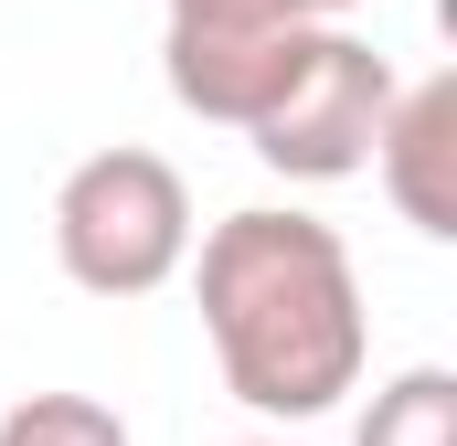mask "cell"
Masks as SVG:
<instances>
[{"label":"cell","instance_id":"obj_1","mask_svg":"<svg viewBox=\"0 0 457 446\" xmlns=\"http://www.w3.org/2000/svg\"><path fill=\"white\" fill-rule=\"evenodd\" d=\"M192 298H203V340L224 361V393L245 415H277V425H309L330 415L341 393H361V361H372V309H361V266L320 213H224L203 234V266H192Z\"/></svg>","mask_w":457,"mask_h":446},{"label":"cell","instance_id":"obj_2","mask_svg":"<svg viewBox=\"0 0 457 446\" xmlns=\"http://www.w3.org/2000/svg\"><path fill=\"white\" fill-rule=\"evenodd\" d=\"M54 266L86 298H149L192 266V181L160 149H96L54 192Z\"/></svg>","mask_w":457,"mask_h":446},{"label":"cell","instance_id":"obj_3","mask_svg":"<svg viewBox=\"0 0 457 446\" xmlns=\"http://www.w3.org/2000/svg\"><path fill=\"white\" fill-rule=\"evenodd\" d=\"M394 86H404V75H394L361 32L320 21L309 54H298V75L277 86V107L245 128V149H255L277 181H351V170H372V138H383Z\"/></svg>","mask_w":457,"mask_h":446},{"label":"cell","instance_id":"obj_4","mask_svg":"<svg viewBox=\"0 0 457 446\" xmlns=\"http://www.w3.org/2000/svg\"><path fill=\"white\" fill-rule=\"evenodd\" d=\"M309 32H320V21H170V32H160V75H170V96L192 117L255 128V117L277 107V86L298 75Z\"/></svg>","mask_w":457,"mask_h":446},{"label":"cell","instance_id":"obj_5","mask_svg":"<svg viewBox=\"0 0 457 446\" xmlns=\"http://www.w3.org/2000/svg\"><path fill=\"white\" fill-rule=\"evenodd\" d=\"M372 170H383V202L415 223V234H457V75L426 86H394L383 138H372Z\"/></svg>","mask_w":457,"mask_h":446},{"label":"cell","instance_id":"obj_6","mask_svg":"<svg viewBox=\"0 0 457 446\" xmlns=\"http://www.w3.org/2000/svg\"><path fill=\"white\" fill-rule=\"evenodd\" d=\"M351 446H457V372L447 361L394 372V383L361 404V436Z\"/></svg>","mask_w":457,"mask_h":446},{"label":"cell","instance_id":"obj_7","mask_svg":"<svg viewBox=\"0 0 457 446\" xmlns=\"http://www.w3.org/2000/svg\"><path fill=\"white\" fill-rule=\"evenodd\" d=\"M0 446H128V415L96 393H21L0 415Z\"/></svg>","mask_w":457,"mask_h":446},{"label":"cell","instance_id":"obj_8","mask_svg":"<svg viewBox=\"0 0 457 446\" xmlns=\"http://www.w3.org/2000/svg\"><path fill=\"white\" fill-rule=\"evenodd\" d=\"M170 21H309L298 0H160Z\"/></svg>","mask_w":457,"mask_h":446},{"label":"cell","instance_id":"obj_9","mask_svg":"<svg viewBox=\"0 0 457 446\" xmlns=\"http://www.w3.org/2000/svg\"><path fill=\"white\" fill-rule=\"evenodd\" d=\"M298 11H309V21H341V11H361V0H298Z\"/></svg>","mask_w":457,"mask_h":446},{"label":"cell","instance_id":"obj_10","mask_svg":"<svg viewBox=\"0 0 457 446\" xmlns=\"http://www.w3.org/2000/svg\"><path fill=\"white\" fill-rule=\"evenodd\" d=\"M234 446H287V436H234Z\"/></svg>","mask_w":457,"mask_h":446}]
</instances>
